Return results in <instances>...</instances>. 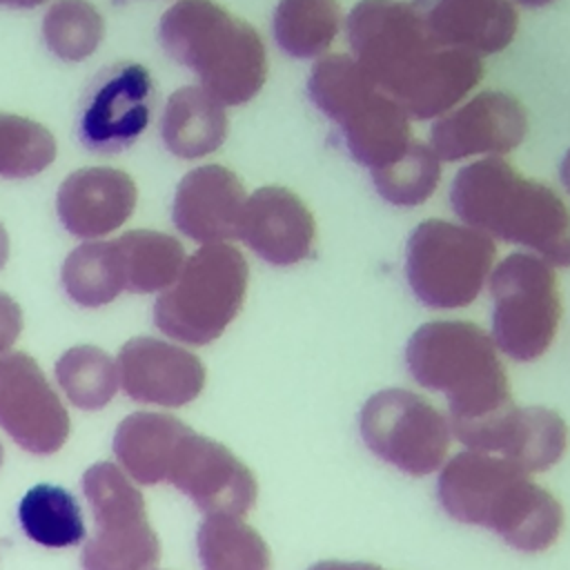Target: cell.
<instances>
[{
    "label": "cell",
    "instance_id": "cell-1",
    "mask_svg": "<svg viewBox=\"0 0 570 570\" xmlns=\"http://www.w3.org/2000/svg\"><path fill=\"white\" fill-rule=\"evenodd\" d=\"M352 58L416 120L452 111L481 80L476 53L443 45L419 0H361L345 20Z\"/></svg>",
    "mask_w": 570,
    "mask_h": 570
},
{
    "label": "cell",
    "instance_id": "cell-2",
    "mask_svg": "<svg viewBox=\"0 0 570 570\" xmlns=\"http://www.w3.org/2000/svg\"><path fill=\"white\" fill-rule=\"evenodd\" d=\"M436 497L454 521L488 528L521 552L550 548L563 528L559 501L497 454H454L439 472Z\"/></svg>",
    "mask_w": 570,
    "mask_h": 570
},
{
    "label": "cell",
    "instance_id": "cell-3",
    "mask_svg": "<svg viewBox=\"0 0 570 570\" xmlns=\"http://www.w3.org/2000/svg\"><path fill=\"white\" fill-rule=\"evenodd\" d=\"M450 205L463 225L532 249L550 265H570V209L561 196L523 178L497 156L465 165L452 180Z\"/></svg>",
    "mask_w": 570,
    "mask_h": 570
},
{
    "label": "cell",
    "instance_id": "cell-4",
    "mask_svg": "<svg viewBox=\"0 0 570 570\" xmlns=\"http://www.w3.org/2000/svg\"><path fill=\"white\" fill-rule=\"evenodd\" d=\"M405 363L419 385L445 394L456 439L512 405L497 345L474 323H423L405 345Z\"/></svg>",
    "mask_w": 570,
    "mask_h": 570
},
{
    "label": "cell",
    "instance_id": "cell-5",
    "mask_svg": "<svg viewBox=\"0 0 570 570\" xmlns=\"http://www.w3.org/2000/svg\"><path fill=\"white\" fill-rule=\"evenodd\" d=\"M163 49L223 105H245L267 78L258 31L214 0H178L158 22Z\"/></svg>",
    "mask_w": 570,
    "mask_h": 570
},
{
    "label": "cell",
    "instance_id": "cell-6",
    "mask_svg": "<svg viewBox=\"0 0 570 570\" xmlns=\"http://www.w3.org/2000/svg\"><path fill=\"white\" fill-rule=\"evenodd\" d=\"M307 94L370 171L392 165L412 145L410 116L347 53L323 56L309 71Z\"/></svg>",
    "mask_w": 570,
    "mask_h": 570
},
{
    "label": "cell",
    "instance_id": "cell-7",
    "mask_svg": "<svg viewBox=\"0 0 570 570\" xmlns=\"http://www.w3.org/2000/svg\"><path fill=\"white\" fill-rule=\"evenodd\" d=\"M247 278V261L234 245H203L185 258L178 278L156 298V327L189 345L216 341L240 312Z\"/></svg>",
    "mask_w": 570,
    "mask_h": 570
},
{
    "label": "cell",
    "instance_id": "cell-8",
    "mask_svg": "<svg viewBox=\"0 0 570 570\" xmlns=\"http://www.w3.org/2000/svg\"><path fill=\"white\" fill-rule=\"evenodd\" d=\"M497 256L494 240L468 225L441 218L419 223L405 247V276L414 296L434 309L470 305Z\"/></svg>",
    "mask_w": 570,
    "mask_h": 570
},
{
    "label": "cell",
    "instance_id": "cell-9",
    "mask_svg": "<svg viewBox=\"0 0 570 570\" xmlns=\"http://www.w3.org/2000/svg\"><path fill=\"white\" fill-rule=\"evenodd\" d=\"M492 341L514 361H534L550 347L561 298L550 263L537 254L514 252L490 274Z\"/></svg>",
    "mask_w": 570,
    "mask_h": 570
},
{
    "label": "cell",
    "instance_id": "cell-10",
    "mask_svg": "<svg viewBox=\"0 0 570 570\" xmlns=\"http://www.w3.org/2000/svg\"><path fill=\"white\" fill-rule=\"evenodd\" d=\"M365 445L385 463L410 476H425L443 465L450 448V421L410 390H381L358 414Z\"/></svg>",
    "mask_w": 570,
    "mask_h": 570
},
{
    "label": "cell",
    "instance_id": "cell-11",
    "mask_svg": "<svg viewBox=\"0 0 570 570\" xmlns=\"http://www.w3.org/2000/svg\"><path fill=\"white\" fill-rule=\"evenodd\" d=\"M156 89L138 62L100 69L87 85L78 107V138L94 154L127 149L149 125Z\"/></svg>",
    "mask_w": 570,
    "mask_h": 570
},
{
    "label": "cell",
    "instance_id": "cell-12",
    "mask_svg": "<svg viewBox=\"0 0 570 570\" xmlns=\"http://www.w3.org/2000/svg\"><path fill=\"white\" fill-rule=\"evenodd\" d=\"M0 428L31 454L58 452L71 430L62 401L24 352L0 356Z\"/></svg>",
    "mask_w": 570,
    "mask_h": 570
},
{
    "label": "cell",
    "instance_id": "cell-13",
    "mask_svg": "<svg viewBox=\"0 0 570 570\" xmlns=\"http://www.w3.org/2000/svg\"><path fill=\"white\" fill-rule=\"evenodd\" d=\"M167 481L207 517H243L252 510L258 494L252 470L229 448L194 430L180 439Z\"/></svg>",
    "mask_w": 570,
    "mask_h": 570
},
{
    "label": "cell",
    "instance_id": "cell-14",
    "mask_svg": "<svg viewBox=\"0 0 570 570\" xmlns=\"http://www.w3.org/2000/svg\"><path fill=\"white\" fill-rule=\"evenodd\" d=\"M528 131L523 105L503 91H481L441 116L430 131V149L439 160L499 156L521 145Z\"/></svg>",
    "mask_w": 570,
    "mask_h": 570
},
{
    "label": "cell",
    "instance_id": "cell-15",
    "mask_svg": "<svg viewBox=\"0 0 570 570\" xmlns=\"http://www.w3.org/2000/svg\"><path fill=\"white\" fill-rule=\"evenodd\" d=\"M116 367L125 394L138 403L180 407L205 385V365L196 354L151 336L129 338L118 352Z\"/></svg>",
    "mask_w": 570,
    "mask_h": 570
},
{
    "label": "cell",
    "instance_id": "cell-16",
    "mask_svg": "<svg viewBox=\"0 0 570 570\" xmlns=\"http://www.w3.org/2000/svg\"><path fill=\"white\" fill-rule=\"evenodd\" d=\"M459 441L468 450L503 456L530 474L552 468L563 456L568 428L554 410L512 403Z\"/></svg>",
    "mask_w": 570,
    "mask_h": 570
},
{
    "label": "cell",
    "instance_id": "cell-17",
    "mask_svg": "<svg viewBox=\"0 0 570 570\" xmlns=\"http://www.w3.org/2000/svg\"><path fill=\"white\" fill-rule=\"evenodd\" d=\"M247 203L240 178L223 165L187 171L174 194L171 218L180 234L203 245L238 238Z\"/></svg>",
    "mask_w": 570,
    "mask_h": 570
},
{
    "label": "cell",
    "instance_id": "cell-18",
    "mask_svg": "<svg viewBox=\"0 0 570 570\" xmlns=\"http://www.w3.org/2000/svg\"><path fill=\"white\" fill-rule=\"evenodd\" d=\"M238 238L269 265H296L312 254L316 225L307 205L289 189H256L243 209Z\"/></svg>",
    "mask_w": 570,
    "mask_h": 570
},
{
    "label": "cell",
    "instance_id": "cell-19",
    "mask_svg": "<svg viewBox=\"0 0 570 570\" xmlns=\"http://www.w3.org/2000/svg\"><path fill=\"white\" fill-rule=\"evenodd\" d=\"M136 198L129 174L114 167H82L62 180L56 209L69 234L94 240L118 229L131 216Z\"/></svg>",
    "mask_w": 570,
    "mask_h": 570
},
{
    "label": "cell",
    "instance_id": "cell-20",
    "mask_svg": "<svg viewBox=\"0 0 570 570\" xmlns=\"http://www.w3.org/2000/svg\"><path fill=\"white\" fill-rule=\"evenodd\" d=\"M430 31L448 47L488 56L503 51L519 27L510 0H419Z\"/></svg>",
    "mask_w": 570,
    "mask_h": 570
},
{
    "label": "cell",
    "instance_id": "cell-21",
    "mask_svg": "<svg viewBox=\"0 0 570 570\" xmlns=\"http://www.w3.org/2000/svg\"><path fill=\"white\" fill-rule=\"evenodd\" d=\"M191 428L163 412H134L114 434V454L125 472L140 485L167 481V472L180 439Z\"/></svg>",
    "mask_w": 570,
    "mask_h": 570
},
{
    "label": "cell",
    "instance_id": "cell-22",
    "mask_svg": "<svg viewBox=\"0 0 570 570\" xmlns=\"http://www.w3.org/2000/svg\"><path fill=\"white\" fill-rule=\"evenodd\" d=\"M160 136L165 147L178 158L194 160L207 156L225 142V105L203 87H180L167 98L160 118Z\"/></svg>",
    "mask_w": 570,
    "mask_h": 570
},
{
    "label": "cell",
    "instance_id": "cell-23",
    "mask_svg": "<svg viewBox=\"0 0 570 570\" xmlns=\"http://www.w3.org/2000/svg\"><path fill=\"white\" fill-rule=\"evenodd\" d=\"M116 249L125 276V289L138 294L165 292L185 265V249L180 240L154 229L125 232L116 238Z\"/></svg>",
    "mask_w": 570,
    "mask_h": 570
},
{
    "label": "cell",
    "instance_id": "cell-24",
    "mask_svg": "<svg viewBox=\"0 0 570 570\" xmlns=\"http://www.w3.org/2000/svg\"><path fill=\"white\" fill-rule=\"evenodd\" d=\"M18 521L22 532L45 548L78 546L87 534L76 497L51 483L33 485L20 499Z\"/></svg>",
    "mask_w": 570,
    "mask_h": 570
},
{
    "label": "cell",
    "instance_id": "cell-25",
    "mask_svg": "<svg viewBox=\"0 0 570 570\" xmlns=\"http://www.w3.org/2000/svg\"><path fill=\"white\" fill-rule=\"evenodd\" d=\"M338 27V0H278L272 18L274 40L292 58L325 53Z\"/></svg>",
    "mask_w": 570,
    "mask_h": 570
},
{
    "label": "cell",
    "instance_id": "cell-26",
    "mask_svg": "<svg viewBox=\"0 0 570 570\" xmlns=\"http://www.w3.org/2000/svg\"><path fill=\"white\" fill-rule=\"evenodd\" d=\"M203 570H269V548L240 517L212 514L196 534Z\"/></svg>",
    "mask_w": 570,
    "mask_h": 570
},
{
    "label": "cell",
    "instance_id": "cell-27",
    "mask_svg": "<svg viewBox=\"0 0 570 570\" xmlns=\"http://www.w3.org/2000/svg\"><path fill=\"white\" fill-rule=\"evenodd\" d=\"M62 285L82 307L111 303L125 289L116 240H87L71 249L62 263Z\"/></svg>",
    "mask_w": 570,
    "mask_h": 570
},
{
    "label": "cell",
    "instance_id": "cell-28",
    "mask_svg": "<svg viewBox=\"0 0 570 570\" xmlns=\"http://www.w3.org/2000/svg\"><path fill=\"white\" fill-rule=\"evenodd\" d=\"M56 381L76 407L100 410L118 390V367L100 347L76 345L58 358Z\"/></svg>",
    "mask_w": 570,
    "mask_h": 570
},
{
    "label": "cell",
    "instance_id": "cell-29",
    "mask_svg": "<svg viewBox=\"0 0 570 570\" xmlns=\"http://www.w3.org/2000/svg\"><path fill=\"white\" fill-rule=\"evenodd\" d=\"M105 33V22L89 0H56L42 18L47 49L67 62L89 58Z\"/></svg>",
    "mask_w": 570,
    "mask_h": 570
},
{
    "label": "cell",
    "instance_id": "cell-30",
    "mask_svg": "<svg viewBox=\"0 0 570 570\" xmlns=\"http://www.w3.org/2000/svg\"><path fill=\"white\" fill-rule=\"evenodd\" d=\"M372 180L387 203L396 207H416L434 194L441 180V160L430 145L412 140L399 160L374 169Z\"/></svg>",
    "mask_w": 570,
    "mask_h": 570
},
{
    "label": "cell",
    "instance_id": "cell-31",
    "mask_svg": "<svg viewBox=\"0 0 570 570\" xmlns=\"http://www.w3.org/2000/svg\"><path fill=\"white\" fill-rule=\"evenodd\" d=\"M56 158L53 134L36 120L0 111V176L29 178Z\"/></svg>",
    "mask_w": 570,
    "mask_h": 570
},
{
    "label": "cell",
    "instance_id": "cell-32",
    "mask_svg": "<svg viewBox=\"0 0 570 570\" xmlns=\"http://www.w3.org/2000/svg\"><path fill=\"white\" fill-rule=\"evenodd\" d=\"M160 557V541L151 525L120 537L94 534L80 554L82 570H151Z\"/></svg>",
    "mask_w": 570,
    "mask_h": 570
},
{
    "label": "cell",
    "instance_id": "cell-33",
    "mask_svg": "<svg viewBox=\"0 0 570 570\" xmlns=\"http://www.w3.org/2000/svg\"><path fill=\"white\" fill-rule=\"evenodd\" d=\"M22 330L20 305L4 292H0V356L16 343Z\"/></svg>",
    "mask_w": 570,
    "mask_h": 570
},
{
    "label": "cell",
    "instance_id": "cell-34",
    "mask_svg": "<svg viewBox=\"0 0 570 570\" xmlns=\"http://www.w3.org/2000/svg\"><path fill=\"white\" fill-rule=\"evenodd\" d=\"M307 570H383L381 566L374 563H365V561H318L314 566H309Z\"/></svg>",
    "mask_w": 570,
    "mask_h": 570
},
{
    "label": "cell",
    "instance_id": "cell-35",
    "mask_svg": "<svg viewBox=\"0 0 570 570\" xmlns=\"http://www.w3.org/2000/svg\"><path fill=\"white\" fill-rule=\"evenodd\" d=\"M559 178H561V185L563 189L570 194V149L566 151L563 160H561V167H559Z\"/></svg>",
    "mask_w": 570,
    "mask_h": 570
},
{
    "label": "cell",
    "instance_id": "cell-36",
    "mask_svg": "<svg viewBox=\"0 0 570 570\" xmlns=\"http://www.w3.org/2000/svg\"><path fill=\"white\" fill-rule=\"evenodd\" d=\"M47 0H0V7H13V9H31Z\"/></svg>",
    "mask_w": 570,
    "mask_h": 570
},
{
    "label": "cell",
    "instance_id": "cell-37",
    "mask_svg": "<svg viewBox=\"0 0 570 570\" xmlns=\"http://www.w3.org/2000/svg\"><path fill=\"white\" fill-rule=\"evenodd\" d=\"M7 258H9V236H7V229L0 223V269L4 267Z\"/></svg>",
    "mask_w": 570,
    "mask_h": 570
},
{
    "label": "cell",
    "instance_id": "cell-38",
    "mask_svg": "<svg viewBox=\"0 0 570 570\" xmlns=\"http://www.w3.org/2000/svg\"><path fill=\"white\" fill-rule=\"evenodd\" d=\"M514 2H519L523 7H543V4H550L552 0H514Z\"/></svg>",
    "mask_w": 570,
    "mask_h": 570
},
{
    "label": "cell",
    "instance_id": "cell-39",
    "mask_svg": "<svg viewBox=\"0 0 570 570\" xmlns=\"http://www.w3.org/2000/svg\"><path fill=\"white\" fill-rule=\"evenodd\" d=\"M2 459H4V450H2V443H0V465H2Z\"/></svg>",
    "mask_w": 570,
    "mask_h": 570
}]
</instances>
